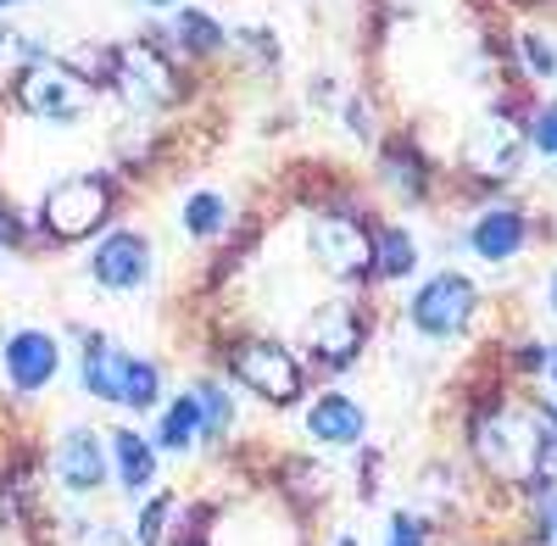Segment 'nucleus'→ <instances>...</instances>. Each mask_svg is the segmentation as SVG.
<instances>
[{"mask_svg": "<svg viewBox=\"0 0 557 546\" xmlns=\"http://www.w3.org/2000/svg\"><path fill=\"white\" fill-rule=\"evenodd\" d=\"M469 446H474L480 469L502 485H535L552 469V440H546L541 419L513 401H491L469 430Z\"/></svg>", "mask_w": 557, "mask_h": 546, "instance_id": "1", "label": "nucleus"}, {"mask_svg": "<svg viewBox=\"0 0 557 546\" xmlns=\"http://www.w3.org/2000/svg\"><path fill=\"white\" fill-rule=\"evenodd\" d=\"M117 212V178L112 173H67L57 185H45L39 207H34V235L45 246H84L112 229Z\"/></svg>", "mask_w": 557, "mask_h": 546, "instance_id": "2", "label": "nucleus"}, {"mask_svg": "<svg viewBox=\"0 0 557 546\" xmlns=\"http://www.w3.org/2000/svg\"><path fill=\"white\" fill-rule=\"evenodd\" d=\"M112 96L128 112H168L184 101V67L157 34L112 45Z\"/></svg>", "mask_w": 557, "mask_h": 546, "instance_id": "3", "label": "nucleus"}, {"mask_svg": "<svg viewBox=\"0 0 557 546\" xmlns=\"http://www.w3.org/2000/svg\"><path fill=\"white\" fill-rule=\"evenodd\" d=\"M307 251L330 280H374V229L357 212H318L307 229Z\"/></svg>", "mask_w": 557, "mask_h": 546, "instance_id": "4", "label": "nucleus"}, {"mask_svg": "<svg viewBox=\"0 0 557 546\" xmlns=\"http://www.w3.org/2000/svg\"><path fill=\"white\" fill-rule=\"evenodd\" d=\"M530 151V123L496 101L491 112H480V123L469 128V140H462V162H469L474 178H485V185H496V178H513L519 162Z\"/></svg>", "mask_w": 557, "mask_h": 546, "instance_id": "5", "label": "nucleus"}, {"mask_svg": "<svg viewBox=\"0 0 557 546\" xmlns=\"http://www.w3.org/2000/svg\"><path fill=\"white\" fill-rule=\"evenodd\" d=\"M7 96L17 112L39 117V123H78L89 112V101H96V89H84L57 57L51 62H39V67H17L12 84H7Z\"/></svg>", "mask_w": 557, "mask_h": 546, "instance_id": "6", "label": "nucleus"}, {"mask_svg": "<svg viewBox=\"0 0 557 546\" xmlns=\"http://www.w3.org/2000/svg\"><path fill=\"white\" fill-rule=\"evenodd\" d=\"M84 273H89V280H96L107 296H134V290H146L151 273H157L151 235H146V229H128V223H112V229L96 235V246H89Z\"/></svg>", "mask_w": 557, "mask_h": 546, "instance_id": "7", "label": "nucleus"}, {"mask_svg": "<svg viewBox=\"0 0 557 546\" xmlns=\"http://www.w3.org/2000/svg\"><path fill=\"white\" fill-rule=\"evenodd\" d=\"M223 357H228V374H235L246 390H257L268 407H290L301 396V385H307L301 362L278 340H268V335H246V340L228 346Z\"/></svg>", "mask_w": 557, "mask_h": 546, "instance_id": "8", "label": "nucleus"}, {"mask_svg": "<svg viewBox=\"0 0 557 546\" xmlns=\"http://www.w3.org/2000/svg\"><path fill=\"white\" fill-rule=\"evenodd\" d=\"M474 307H480V290H474L469 273L441 268V273H430V280L418 285V296H412L407 318H412V330H418V335H430V340H451V335L469 330Z\"/></svg>", "mask_w": 557, "mask_h": 546, "instance_id": "9", "label": "nucleus"}, {"mask_svg": "<svg viewBox=\"0 0 557 546\" xmlns=\"http://www.w3.org/2000/svg\"><path fill=\"white\" fill-rule=\"evenodd\" d=\"M362 340H368V312L357 301L335 296L307 312V357L323 362V369H351Z\"/></svg>", "mask_w": 557, "mask_h": 546, "instance_id": "10", "label": "nucleus"}, {"mask_svg": "<svg viewBox=\"0 0 557 546\" xmlns=\"http://www.w3.org/2000/svg\"><path fill=\"white\" fill-rule=\"evenodd\" d=\"M0 374L17 396H39L51 390L57 374H62V340L51 330H34V324H17L7 340H0Z\"/></svg>", "mask_w": 557, "mask_h": 546, "instance_id": "11", "label": "nucleus"}, {"mask_svg": "<svg viewBox=\"0 0 557 546\" xmlns=\"http://www.w3.org/2000/svg\"><path fill=\"white\" fill-rule=\"evenodd\" d=\"M51 474H57L73 496H89V491H101V485L112 480V451H107V440L89 430V424H73V430H62L57 446H51Z\"/></svg>", "mask_w": 557, "mask_h": 546, "instance_id": "12", "label": "nucleus"}, {"mask_svg": "<svg viewBox=\"0 0 557 546\" xmlns=\"http://www.w3.org/2000/svg\"><path fill=\"white\" fill-rule=\"evenodd\" d=\"M123 369H128V351L112 335L78 330V385H84V396L123 407Z\"/></svg>", "mask_w": 557, "mask_h": 546, "instance_id": "13", "label": "nucleus"}, {"mask_svg": "<svg viewBox=\"0 0 557 546\" xmlns=\"http://www.w3.org/2000/svg\"><path fill=\"white\" fill-rule=\"evenodd\" d=\"M524 240H530V218L519 207H485L469 229V246L485 262H513L524 251Z\"/></svg>", "mask_w": 557, "mask_h": 546, "instance_id": "14", "label": "nucleus"}, {"mask_svg": "<svg viewBox=\"0 0 557 546\" xmlns=\"http://www.w3.org/2000/svg\"><path fill=\"white\" fill-rule=\"evenodd\" d=\"M362 430H368L362 401H351V396H341V390L318 396V401L307 407V435L323 440V446H357Z\"/></svg>", "mask_w": 557, "mask_h": 546, "instance_id": "15", "label": "nucleus"}, {"mask_svg": "<svg viewBox=\"0 0 557 546\" xmlns=\"http://www.w3.org/2000/svg\"><path fill=\"white\" fill-rule=\"evenodd\" d=\"M168 51L173 57H190V62H207V57H218L223 45H228V28L212 17V12H196V7H178V17L168 23Z\"/></svg>", "mask_w": 557, "mask_h": 546, "instance_id": "16", "label": "nucleus"}, {"mask_svg": "<svg viewBox=\"0 0 557 546\" xmlns=\"http://www.w3.org/2000/svg\"><path fill=\"white\" fill-rule=\"evenodd\" d=\"M380 178H385V190L401 196V201H424L430 196V162H424V151H418L412 140H391L385 146Z\"/></svg>", "mask_w": 557, "mask_h": 546, "instance_id": "17", "label": "nucleus"}, {"mask_svg": "<svg viewBox=\"0 0 557 546\" xmlns=\"http://www.w3.org/2000/svg\"><path fill=\"white\" fill-rule=\"evenodd\" d=\"M107 451H112V474H117V485H123L128 496H139V491H146V485L157 480V446H151L146 435H134V430H112Z\"/></svg>", "mask_w": 557, "mask_h": 546, "instance_id": "18", "label": "nucleus"}, {"mask_svg": "<svg viewBox=\"0 0 557 546\" xmlns=\"http://www.w3.org/2000/svg\"><path fill=\"white\" fill-rule=\"evenodd\" d=\"M178 223H184V235L190 240H223L228 235V223H235V207H228L223 190H190L178 207Z\"/></svg>", "mask_w": 557, "mask_h": 546, "instance_id": "19", "label": "nucleus"}, {"mask_svg": "<svg viewBox=\"0 0 557 546\" xmlns=\"http://www.w3.org/2000/svg\"><path fill=\"white\" fill-rule=\"evenodd\" d=\"M157 440H162L168 451H190V446L201 440V401H196V390H178L173 401H162Z\"/></svg>", "mask_w": 557, "mask_h": 546, "instance_id": "20", "label": "nucleus"}, {"mask_svg": "<svg viewBox=\"0 0 557 546\" xmlns=\"http://www.w3.org/2000/svg\"><path fill=\"white\" fill-rule=\"evenodd\" d=\"M57 62H62L84 89H112V45H101V39H78V45H67Z\"/></svg>", "mask_w": 557, "mask_h": 546, "instance_id": "21", "label": "nucleus"}, {"mask_svg": "<svg viewBox=\"0 0 557 546\" xmlns=\"http://www.w3.org/2000/svg\"><path fill=\"white\" fill-rule=\"evenodd\" d=\"M418 268V246L407 229H374V280L401 285L407 273Z\"/></svg>", "mask_w": 557, "mask_h": 546, "instance_id": "22", "label": "nucleus"}, {"mask_svg": "<svg viewBox=\"0 0 557 546\" xmlns=\"http://www.w3.org/2000/svg\"><path fill=\"white\" fill-rule=\"evenodd\" d=\"M157 401H162V369L151 357H128V369H123V407L151 413Z\"/></svg>", "mask_w": 557, "mask_h": 546, "instance_id": "23", "label": "nucleus"}, {"mask_svg": "<svg viewBox=\"0 0 557 546\" xmlns=\"http://www.w3.org/2000/svg\"><path fill=\"white\" fill-rule=\"evenodd\" d=\"M196 401H201V440H218L228 424H235V401H228L223 380H201Z\"/></svg>", "mask_w": 557, "mask_h": 546, "instance_id": "24", "label": "nucleus"}, {"mask_svg": "<svg viewBox=\"0 0 557 546\" xmlns=\"http://www.w3.org/2000/svg\"><path fill=\"white\" fill-rule=\"evenodd\" d=\"M178 519V496H151L146 508H139V524H134V546H168V524Z\"/></svg>", "mask_w": 557, "mask_h": 546, "instance_id": "25", "label": "nucleus"}, {"mask_svg": "<svg viewBox=\"0 0 557 546\" xmlns=\"http://www.w3.org/2000/svg\"><path fill=\"white\" fill-rule=\"evenodd\" d=\"M519 57H524V73H530V78H552V73H557V57H552V45H546L541 34H524V39H519Z\"/></svg>", "mask_w": 557, "mask_h": 546, "instance_id": "26", "label": "nucleus"}, {"mask_svg": "<svg viewBox=\"0 0 557 546\" xmlns=\"http://www.w3.org/2000/svg\"><path fill=\"white\" fill-rule=\"evenodd\" d=\"M530 146H535L546 162H557V101L541 107V112L530 117Z\"/></svg>", "mask_w": 557, "mask_h": 546, "instance_id": "27", "label": "nucleus"}, {"mask_svg": "<svg viewBox=\"0 0 557 546\" xmlns=\"http://www.w3.org/2000/svg\"><path fill=\"white\" fill-rule=\"evenodd\" d=\"M535 546H557V491H552V480L541 485V502H535Z\"/></svg>", "mask_w": 557, "mask_h": 546, "instance_id": "28", "label": "nucleus"}, {"mask_svg": "<svg viewBox=\"0 0 557 546\" xmlns=\"http://www.w3.org/2000/svg\"><path fill=\"white\" fill-rule=\"evenodd\" d=\"M385 546H424V524H418L412 513H396L385 524Z\"/></svg>", "mask_w": 557, "mask_h": 546, "instance_id": "29", "label": "nucleus"}, {"mask_svg": "<svg viewBox=\"0 0 557 546\" xmlns=\"http://www.w3.org/2000/svg\"><path fill=\"white\" fill-rule=\"evenodd\" d=\"M346 128H351V134H368V107H362L357 96L346 101Z\"/></svg>", "mask_w": 557, "mask_h": 546, "instance_id": "30", "label": "nucleus"}, {"mask_svg": "<svg viewBox=\"0 0 557 546\" xmlns=\"http://www.w3.org/2000/svg\"><path fill=\"white\" fill-rule=\"evenodd\" d=\"M12 524V502H7V491H0V530Z\"/></svg>", "mask_w": 557, "mask_h": 546, "instance_id": "31", "label": "nucleus"}, {"mask_svg": "<svg viewBox=\"0 0 557 546\" xmlns=\"http://www.w3.org/2000/svg\"><path fill=\"white\" fill-rule=\"evenodd\" d=\"M546 380H552V390H557V351H546Z\"/></svg>", "mask_w": 557, "mask_h": 546, "instance_id": "32", "label": "nucleus"}, {"mask_svg": "<svg viewBox=\"0 0 557 546\" xmlns=\"http://www.w3.org/2000/svg\"><path fill=\"white\" fill-rule=\"evenodd\" d=\"M146 7H157V12H168V7H173V12H178V7H184V0H146Z\"/></svg>", "mask_w": 557, "mask_h": 546, "instance_id": "33", "label": "nucleus"}, {"mask_svg": "<svg viewBox=\"0 0 557 546\" xmlns=\"http://www.w3.org/2000/svg\"><path fill=\"white\" fill-rule=\"evenodd\" d=\"M546 301H552V312H557V273H552V285H546Z\"/></svg>", "mask_w": 557, "mask_h": 546, "instance_id": "34", "label": "nucleus"}, {"mask_svg": "<svg viewBox=\"0 0 557 546\" xmlns=\"http://www.w3.org/2000/svg\"><path fill=\"white\" fill-rule=\"evenodd\" d=\"M0 7H23V0H0Z\"/></svg>", "mask_w": 557, "mask_h": 546, "instance_id": "35", "label": "nucleus"}, {"mask_svg": "<svg viewBox=\"0 0 557 546\" xmlns=\"http://www.w3.org/2000/svg\"><path fill=\"white\" fill-rule=\"evenodd\" d=\"M335 546H357V541H335Z\"/></svg>", "mask_w": 557, "mask_h": 546, "instance_id": "36", "label": "nucleus"}]
</instances>
